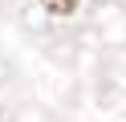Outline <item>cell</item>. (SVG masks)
<instances>
[{
    "mask_svg": "<svg viewBox=\"0 0 126 122\" xmlns=\"http://www.w3.org/2000/svg\"><path fill=\"white\" fill-rule=\"evenodd\" d=\"M41 8L49 16H69V12H77V0H41Z\"/></svg>",
    "mask_w": 126,
    "mask_h": 122,
    "instance_id": "cell-1",
    "label": "cell"
}]
</instances>
